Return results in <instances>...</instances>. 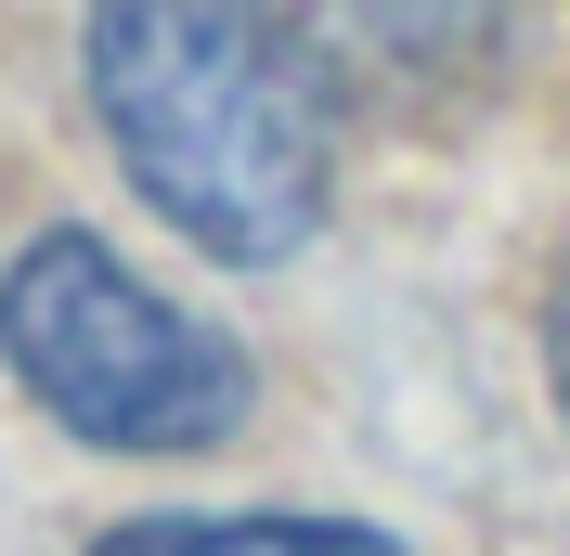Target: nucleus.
Wrapping results in <instances>:
<instances>
[{
  "label": "nucleus",
  "mask_w": 570,
  "mask_h": 556,
  "mask_svg": "<svg viewBox=\"0 0 570 556\" xmlns=\"http://www.w3.org/2000/svg\"><path fill=\"white\" fill-rule=\"evenodd\" d=\"M0 363L27 376L39 415L78 427L91 453H208L259 401L247 349L220 324H195L181 298H156L78 220L13 246V272H0Z\"/></svg>",
  "instance_id": "f03ea898"
},
{
  "label": "nucleus",
  "mask_w": 570,
  "mask_h": 556,
  "mask_svg": "<svg viewBox=\"0 0 570 556\" xmlns=\"http://www.w3.org/2000/svg\"><path fill=\"white\" fill-rule=\"evenodd\" d=\"M78 52H91L117 169L156 195V220H181L234 272H273L285 246H312L337 195V117H351V78L312 13L117 0L78 27Z\"/></svg>",
  "instance_id": "f257e3e1"
},
{
  "label": "nucleus",
  "mask_w": 570,
  "mask_h": 556,
  "mask_svg": "<svg viewBox=\"0 0 570 556\" xmlns=\"http://www.w3.org/2000/svg\"><path fill=\"white\" fill-rule=\"evenodd\" d=\"M544 388H558V415H570V259L544 285Z\"/></svg>",
  "instance_id": "20e7f679"
},
{
  "label": "nucleus",
  "mask_w": 570,
  "mask_h": 556,
  "mask_svg": "<svg viewBox=\"0 0 570 556\" xmlns=\"http://www.w3.org/2000/svg\"><path fill=\"white\" fill-rule=\"evenodd\" d=\"M91 556H402L363 518H130Z\"/></svg>",
  "instance_id": "7ed1b4c3"
}]
</instances>
